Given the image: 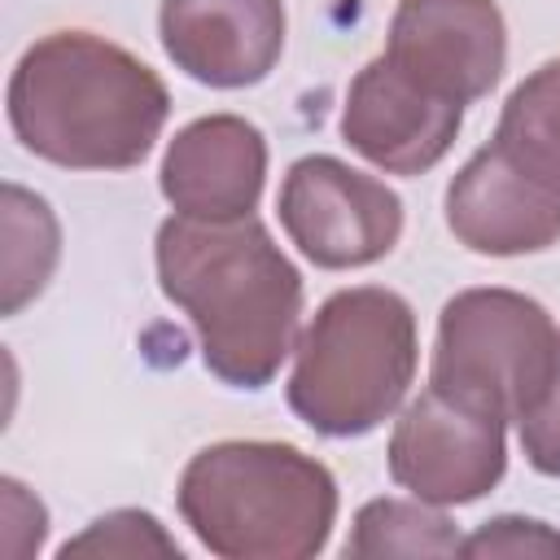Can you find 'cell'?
I'll use <instances>...</instances> for the list:
<instances>
[{
	"label": "cell",
	"mask_w": 560,
	"mask_h": 560,
	"mask_svg": "<svg viewBox=\"0 0 560 560\" xmlns=\"http://www.w3.org/2000/svg\"><path fill=\"white\" fill-rule=\"evenodd\" d=\"M158 284L201 341L210 376L236 389H262L293 350L302 315V276L271 241L245 219H184L171 214L153 241Z\"/></svg>",
	"instance_id": "cell-1"
},
{
	"label": "cell",
	"mask_w": 560,
	"mask_h": 560,
	"mask_svg": "<svg viewBox=\"0 0 560 560\" xmlns=\"http://www.w3.org/2000/svg\"><path fill=\"white\" fill-rule=\"evenodd\" d=\"M4 101L22 149L66 171L140 166L171 114L158 70L92 31L39 35L18 57Z\"/></svg>",
	"instance_id": "cell-2"
},
{
	"label": "cell",
	"mask_w": 560,
	"mask_h": 560,
	"mask_svg": "<svg viewBox=\"0 0 560 560\" xmlns=\"http://www.w3.org/2000/svg\"><path fill=\"white\" fill-rule=\"evenodd\" d=\"M175 503L210 556L311 560L337 525V477L289 442L232 438L184 464Z\"/></svg>",
	"instance_id": "cell-3"
},
{
	"label": "cell",
	"mask_w": 560,
	"mask_h": 560,
	"mask_svg": "<svg viewBox=\"0 0 560 560\" xmlns=\"http://www.w3.org/2000/svg\"><path fill=\"white\" fill-rule=\"evenodd\" d=\"M420 363L416 311L381 284L337 289L293 346L289 407L324 438H363L407 398Z\"/></svg>",
	"instance_id": "cell-4"
},
{
	"label": "cell",
	"mask_w": 560,
	"mask_h": 560,
	"mask_svg": "<svg viewBox=\"0 0 560 560\" xmlns=\"http://www.w3.org/2000/svg\"><path fill=\"white\" fill-rule=\"evenodd\" d=\"M560 328L516 289H464L438 315L429 385L516 420L551 376Z\"/></svg>",
	"instance_id": "cell-5"
},
{
	"label": "cell",
	"mask_w": 560,
	"mask_h": 560,
	"mask_svg": "<svg viewBox=\"0 0 560 560\" xmlns=\"http://www.w3.org/2000/svg\"><path fill=\"white\" fill-rule=\"evenodd\" d=\"M276 210L289 241L328 271L368 267L402 236L398 192L328 153H306L284 171Z\"/></svg>",
	"instance_id": "cell-6"
},
{
	"label": "cell",
	"mask_w": 560,
	"mask_h": 560,
	"mask_svg": "<svg viewBox=\"0 0 560 560\" xmlns=\"http://www.w3.org/2000/svg\"><path fill=\"white\" fill-rule=\"evenodd\" d=\"M389 477L433 508L490 494L508 472V420L433 385L402 407L389 433Z\"/></svg>",
	"instance_id": "cell-7"
},
{
	"label": "cell",
	"mask_w": 560,
	"mask_h": 560,
	"mask_svg": "<svg viewBox=\"0 0 560 560\" xmlns=\"http://www.w3.org/2000/svg\"><path fill=\"white\" fill-rule=\"evenodd\" d=\"M446 228L486 258L551 249L560 241V184L490 136L446 184Z\"/></svg>",
	"instance_id": "cell-8"
},
{
	"label": "cell",
	"mask_w": 560,
	"mask_h": 560,
	"mask_svg": "<svg viewBox=\"0 0 560 560\" xmlns=\"http://www.w3.org/2000/svg\"><path fill=\"white\" fill-rule=\"evenodd\" d=\"M385 57L429 92L472 105L508 66V26L494 0H398Z\"/></svg>",
	"instance_id": "cell-9"
},
{
	"label": "cell",
	"mask_w": 560,
	"mask_h": 560,
	"mask_svg": "<svg viewBox=\"0 0 560 560\" xmlns=\"http://www.w3.org/2000/svg\"><path fill=\"white\" fill-rule=\"evenodd\" d=\"M464 122V105L402 74L385 52L346 88L341 140L389 175H424L446 158Z\"/></svg>",
	"instance_id": "cell-10"
},
{
	"label": "cell",
	"mask_w": 560,
	"mask_h": 560,
	"mask_svg": "<svg viewBox=\"0 0 560 560\" xmlns=\"http://www.w3.org/2000/svg\"><path fill=\"white\" fill-rule=\"evenodd\" d=\"M158 35L188 79L254 88L284 52V0H162Z\"/></svg>",
	"instance_id": "cell-11"
},
{
	"label": "cell",
	"mask_w": 560,
	"mask_h": 560,
	"mask_svg": "<svg viewBox=\"0 0 560 560\" xmlns=\"http://www.w3.org/2000/svg\"><path fill=\"white\" fill-rule=\"evenodd\" d=\"M267 184V140L241 114H206L175 131L158 188L184 219H245Z\"/></svg>",
	"instance_id": "cell-12"
},
{
	"label": "cell",
	"mask_w": 560,
	"mask_h": 560,
	"mask_svg": "<svg viewBox=\"0 0 560 560\" xmlns=\"http://www.w3.org/2000/svg\"><path fill=\"white\" fill-rule=\"evenodd\" d=\"M464 538L451 516H442L424 499H368L354 512V525L341 542L350 560H385V556H459Z\"/></svg>",
	"instance_id": "cell-13"
},
{
	"label": "cell",
	"mask_w": 560,
	"mask_h": 560,
	"mask_svg": "<svg viewBox=\"0 0 560 560\" xmlns=\"http://www.w3.org/2000/svg\"><path fill=\"white\" fill-rule=\"evenodd\" d=\"M57 258H61V228H57L52 206L39 192L9 179L4 184V271H0L4 298H0V311L18 315L26 302H35L44 293Z\"/></svg>",
	"instance_id": "cell-14"
},
{
	"label": "cell",
	"mask_w": 560,
	"mask_h": 560,
	"mask_svg": "<svg viewBox=\"0 0 560 560\" xmlns=\"http://www.w3.org/2000/svg\"><path fill=\"white\" fill-rule=\"evenodd\" d=\"M494 136L512 153H521L534 171L560 184V57L542 61L534 74H525L512 88Z\"/></svg>",
	"instance_id": "cell-15"
},
{
	"label": "cell",
	"mask_w": 560,
	"mask_h": 560,
	"mask_svg": "<svg viewBox=\"0 0 560 560\" xmlns=\"http://www.w3.org/2000/svg\"><path fill=\"white\" fill-rule=\"evenodd\" d=\"M57 556H175L179 560L184 551L153 512L118 508V512L96 516L83 534L66 538Z\"/></svg>",
	"instance_id": "cell-16"
},
{
	"label": "cell",
	"mask_w": 560,
	"mask_h": 560,
	"mask_svg": "<svg viewBox=\"0 0 560 560\" xmlns=\"http://www.w3.org/2000/svg\"><path fill=\"white\" fill-rule=\"evenodd\" d=\"M516 433H521V451H525L529 468H538L542 477H560V346H556L547 385L516 416Z\"/></svg>",
	"instance_id": "cell-17"
},
{
	"label": "cell",
	"mask_w": 560,
	"mask_h": 560,
	"mask_svg": "<svg viewBox=\"0 0 560 560\" xmlns=\"http://www.w3.org/2000/svg\"><path fill=\"white\" fill-rule=\"evenodd\" d=\"M459 556H560V529L534 516H494L464 538Z\"/></svg>",
	"instance_id": "cell-18"
},
{
	"label": "cell",
	"mask_w": 560,
	"mask_h": 560,
	"mask_svg": "<svg viewBox=\"0 0 560 560\" xmlns=\"http://www.w3.org/2000/svg\"><path fill=\"white\" fill-rule=\"evenodd\" d=\"M0 499H4V551L13 556V560H22V556H31V551H39V542H44V534H48V512H44V503L18 481V477H4L0 481Z\"/></svg>",
	"instance_id": "cell-19"
}]
</instances>
